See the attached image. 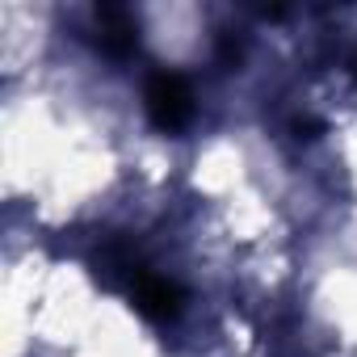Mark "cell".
Wrapping results in <instances>:
<instances>
[{"mask_svg":"<svg viewBox=\"0 0 357 357\" xmlns=\"http://www.w3.org/2000/svg\"><path fill=\"white\" fill-rule=\"evenodd\" d=\"M97 38H101V51H109L114 59L130 55L139 34H135V17L122 9V5H97Z\"/></svg>","mask_w":357,"mask_h":357,"instance_id":"3","label":"cell"},{"mask_svg":"<svg viewBox=\"0 0 357 357\" xmlns=\"http://www.w3.org/2000/svg\"><path fill=\"white\" fill-rule=\"evenodd\" d=\"M130 298H135V307H139L147 319H155V324H164V319H172L176 311H181V290H176L168 278H155V273H147V269L135 278Z\"/></svg>","mask_w":357,"mask_h":357,"instance_id":"2","label":"cell"},{"mask_svg":"<svg viewBox=\"0 0 357 357\" xmlns=\"http://www.w3.org/2000/svg\"><path fill=\"white\" fill-rule=\"evenodd\" d=\"M143 101H147V114H151V122L160 130H181L194 118V93H190V84L181 76H172V72H155L147 80Z\"/></svg>","mask_w":357,"mask_h":357,"instance_id":"1","label":"cell"},{"mask_svg":"<svg viewBox=\"0 0 357 357\" xmlns=\"http://www.w3.org/2000/svg\"><path fill=\"white\" fill-rule=\"evenodd\" d=\"M353 72H357V59H353Z\"/></svg>","mask_w":357,"mask_h":357,"instance_id":"4","label":"cell"}]
</instances>
